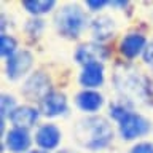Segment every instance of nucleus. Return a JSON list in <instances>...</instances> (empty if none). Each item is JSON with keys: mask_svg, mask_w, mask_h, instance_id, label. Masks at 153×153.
Segmentation results:
<instances>
[{"mask_svg": "<svg viewBox=\"0 0 153 153\" xmlns=\"http://www.w3.org/2000/svg\"><path fill=\"white\" fill-rule=\"evenodd\" d=\"M75 137L80 142V145L91 148V150H99V148L105 147L112 140L113 131L104 118L91 117V118L81 120L76 124Z\"/></svg>", "mask_w": 153, "mask_h": 153, "instance_id": "nucleus-1", "label": "nucleus"}, {"mask_svg": "<svg viewBox=\"0 0 153 153\" xmlns=\"http://www.w3.org/2000/svg\"><path fill=\"white\" fill-rule=\"evenodd\" d=\"M57 29L67 37H78L86 24V16L78 7H64L56 16Z\"/></svg>", "mask_w": 153, "mask_h": 153, "instance_id": "nucleus-2", "label": "nucleus"}, {"mask_svg": "<svg viewBox=\"0 0 153 153\" xmlns=\"http://www.w3.org/2000/svg\"><path fill=\"white\" fill-rule=\"evenodd\" d=\"M148 129H150V124L143 117L136 113H128L121 121H120V131H121V136L128 140L131 139H136L139 136H143Z\"/></svg>", "mask_w": 153, "mask_h": 153, "instance_id": "nucleus-3", "label": "nucleus"}, {"mask_svg": "<svg viewBox=\"0 0 153 153\" xmlns=\"http://www.w3.org/2000/svg\"><path fill=\"white\" fill-rule=\"evenodd\" d=\"M32 65V56L27 51H19L14 53L11 57H8L7 62V72L8 76L11 80H16L19 76H22L26 72L30 69Z\"/></svg>", "mask_w": 153, "mask_h": 153, "instance_id": "nucleus-4", "label": "nucleus"}, {"mask_svg": "<svg viewBox=\"0 0 153 153\" xmlns=\"http://www.w3.org/2000/svg\"><path fill=\"white\" fill-rule=\"evenodd\" d=\"M50 81L43 74H35L27 80L24 86V94L30 99H45L48 96Z\"/></svg>", "mask_w": 153, "mask_h": 153, "instance_id": "nucleus-5", "label": "nucleus"}, {"mask_svg": "<svg viewBox=\"0 0 153 153\" xmlns=\"http://www.w3.org/2000/svg\"><path fill=\"white\" fill-rule=\"evenodd\" d=\"M76 61L81 62V64L88 65V64H96L99 61H104L105 57H107V51L104 50L102 46L99 45H83L80 46V50L76 51Z\"/></svg>", "mask_w": 153, "mask_h": 153, "instance_id": "nucleus-6", "label": "nucleus"}, {"mask_svg": "<svg viewBox=\"0 0 153 153\" xmlns=\"http://www.w3.org/2000/svg\"><path fill=\"white\" fill-rule=\"evenodd\" d=\"M38 118V112L32 107H18L13 113H10V120L16 128L27 129L35 124Z\"/></svg>", "mask_w": 153, "mask_h": 153, "instance_id": "nucleus-7", "label": "nucleus"}, {"mask_svg": "<svg viewBox=\"0 0 153 153\" xmlns=\"http://www.w3.org/2000/svg\"><path fill=\"white\" fill-rule=\"evenodd\" d=\"M42 110L48 117H56V115L64 113L67 110V100L64 94H59V93L48 94L42 102Z\"/></svg>", "mask_w": 153, "mask_h": 153, "instance_id": "nucleus-8", "label": "nucleus"}, {"mask_svg": "<svg viewBox=\"0 0 153 153\" xmlns=\"http://www.w3.org/2000/svg\"><path fill=\"white\" fill-rule=\"evenodd\" d=\"M59 140H61V132L54 124H45L37 132V143L42 148H46V150L57 147Z\"/></svg>", "mask_w": 153, "mask_h": 153, "instance_id": "nucleus-9", "label": "nucleus"}, {"mask_svg": "<svg viewBox=\"0 0 153 153\" xmlns=\"http://www.w3.org/2000/svg\"><path fill=\"white\" fill-rule=\"evenodd\" d=\"M80 81L81 85L86 88H96V86L102 85L104 81V69L100 64H88L85 65L83 72L80 75Z\"/></svg>", "mask_w": 153, "mask_h": 153, "instance_id": "nucleus-10", "label": "nucleus"}, {"mask_svg": "<svg viewBox=\"0 0 153 153\" xmlns=\"http://www.w3.org/2000/svg\"><path fill=\"white\" fill-rule=\"evenodd\" d=\"M7 145L11 152L19 153V152H26L29 145H30V137L26 129H19L14 128L8 132L7 136Z\"/></svg>", "mask_w": 153, "mask_h": 153, "instance_id": "nucleus-11", "label": "nucleus"}, {"mask_svg": "<svg viewBox=\"0 0 153 153\" xmlns=\"http://www.w3.org/2000/svg\"><path fill=\"white\" fill-rule=\"evenodd\" d=\"M142 50H145V37L139 33H129L121 42V53L128 57H136Z\"/></svg>", "mask_w": 153, "mask_h": 153, "instance_id": "nucleus-12", "label": "nucleus"}, {"mask_svg": "<svg viewBox=\"0 0 153 153\" xmlns=\"http://www.w3.org/2000/svg\"><path fill=\"white\" fill-rule=\"evenodd\" d=\"M76 104L85 112H96L102 105V96L96 91H83L76 97Z\"/></svg>", "mask_w": 153, "mask_h": 153, "instance_id": "nucleus-13", "label": "nucleus"}, {"mask_svg": "<svg viewBox=\"0 0 153 153\" xmlns=\"http://www.w3.org/2000/svg\"><path fill=\"white\" fill-rule=\"evenodd\" d=\"M115 30V24L110 18L107 16H100L97 19H94L93 22V33L97 40H107V38L113 33Z\"/></svg>", "mask_w": 153, "mask_h": 153, "instance_id": "nucleus-14", "label": "nucleus"}, {"mask_svg": "<svg viewBox=\"0 0 153 153\" xmlns=\"http://www.w3.org/2000/svg\"><path fill=\"white\" fill-rule=\"evenodd\" d=\"M27 11L33 14H43L54 7V0H35V2H24Z\"/></svg>", "mask_w": 153, "mask_h": 153, "instance_id": "nucleus-15", "label": "nucleus"}, {"mask_svg": "<svg viewBox=\"0 0 153 153\" xmlns=\"http://www.w3.org/2000/svg\"><path fill=\"white\" fill-rule=\"evenodd\" d=\"M14 50H16V42H14V38L8 37V35L0 37V51H2V56L11 57Z\"/></svg>", "mask_w": 153, "mask_h": 153, "instance_id": "nucleus-16", "label": "nucleus"}, {"mask_svg": "<svg viewBox=\"0 0 153 153\" xmlns=\"http://www.w3.org/2000/svg\"><path fill=\"white\" fill-rule=\"evenodd\" d=\"M14 99L13 97H8V96H3L2 97V120L5 118V115L8 112H14Z\"/></svg>", "mask_w": 153, "mask_h": 153, "instance_id": "nucleus-17", "label": "nucleus"}, {"mask_svg": "<svg viewBox=\"0 0 153 153\" xmlns=\"http://www.w3.org/2000/svg\"><path fill=\"white\" fill-rule=\"evenodd\" d=\"M129 153H153V145L152 143H147V142H142V143H137L136 147L131 148Z\"/></svg>", "mask_w": 153, "mask_h": 153, "instance_id": "nucleus-18", "label": "nucleus"}, {"mask_svg": "<svg viewBox=\"0 0 153 153\" xmlns=\"http://www.w3.org/2000/svg\"><path fill=\"white\" fill-rule=\"evenodd\" d=\"M143 59H145L147 64L153 65V42L150 45H147V48L143 50Z\"/></svg>", "mask_w": 153, "mask_h": 153, "instance_id": "nucleus-19", "label": "nucleus"}, {"mask_svg": "<svg viewBox=\"0 0 153 153\" xmlns=\"http://www.w3.org/2000/svg\"><path fill=\"white\" fill-rule=\"evenodd\" d=\"M105 3H107V2H104V0H99V2H94V0H88V2H86V5H88V7L93 10V11H96V10H99V8H102Z\"/></svg>", "mask_w": 153, "mask_h": 153, "instance_id": "nucleus-20", "label": "nucleus"}, {"mask_svg": "<svg viewBox=\"0 0 153 153\" xmlns=\"http://www.w3.org/2000/svg\"><path fill=\"white\" fill-rule=\"evenodd\" d=\"M59 153H74V152H69V150H62V152H59Z\"/></svg>", "mask_w": 153, "mask_h": 153, "instance_id": "nucleus-21", "label": "nucleus"}, {"mask_svg": "<svg viewBox=\"0 0 153 153\" xmlns=\"http://www.w3.org/2000/svg\"><path fill=\"white\" fill-rule=\"evenodd\" d=\"M30 153H46V152H30Z\"/></svg>", "mask_w": 153, "mask_h": 153, "instance_id": "nucleus-22", "label": "nucleus"}]
</instances>
